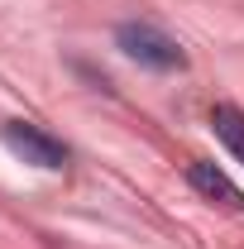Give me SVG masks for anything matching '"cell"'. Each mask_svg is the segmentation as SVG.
Here are the masks:
<instances>
[{
	"mask_svg": "<svg viewBox=\"0 0 244 249\" xmlns=\"http://www.w3.org/2000/svg\"><path fill=\"white\" fill-rule=\"evenodd\" d=\"M115 43H120L134 62L153 67V72H177V67H187V53L177 48V38H168L158 24H144V19L120 24V29H115Z\"/></svg>",
	"mask_w": 244,
	"mask_h": 249,
	"instance_id": "1",
	"label": "cell"
},
{
	"mask_svg": "<svg viewBox=\"0 0 244 249\" xmlns=\"http://www.w3.org/2000/svg\"><path fill=\"white\" fill-rule=\"evenodd\" d=\"M211 124H215V134H220V144L244 163V115L235 110V106H215V110H211Z\"/></svg>",
	"mask_w": 244,
	"mask_h": 249,
	"instance_id": "4",
	"label": "cell"
},
{
	"mask_svg": "<svg viewBox=\"0 0 244 249\" xmlns=\"http://www.w3.org/2000/svg\"><path fill=\"white\" fill-rule=\"evenodd\" d=\"M187 182L196 187L201 196L220 201V206H230V211H244V192H240L235 182H230V178H225V173H220L215 163H201V158H196V163L187 168Z\"/></svg>",
	"mask_w": 244,
	"mask_h": 249,
	"instance_id": "3",
	"label": "cell"
},
{
	"mask_svg": "<svg viewBox=\"0 0 244 249\" xmlns=\"http://www.w3.org/2000/svg\"><path fill=\"white\" fill-rule=\"evenodd\" d=\"M0 139L10 144V154H19L24 163H34V168H62V163H67V149H62L53 134H43L38 124L10 120L0 129Z\"/></svg>",
	"mask_w": 244,
	"mask_h": 249,
	"instance_id": "2",
	"label": "cell"
}]
</instances>
